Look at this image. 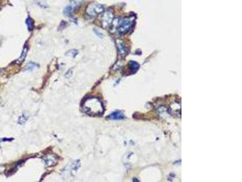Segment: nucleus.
<instances>
[{
    "instance_id": "7ed1b4c3",
    "label": "nucleus",
    "mask_w": 242,
    "mask_h": 182,
    "mask_svg": "<svg viewBox=\"0 0 242 182\" xmlns=\"http://www.w3.org/2000/svg\"><path fill=\"white\" fill-rule=\"evenodd\" d=\"M132 26V22L129 19H122L120 22L118 27V32L121 34L127 33L130 30Z\"/></svg>"
},
{
    "instance_id": "9b49d317",
    "label": "nucleus",
    "mask_w": 242,
    "mask_h": 182,
    "mask_svg": "<svg viewBox=\"0 0 242 182\" xmlns=\"http://www.w3.org/2000/svg\"><path fill=\"white\" fill-rule=\"evenodd\" d=\"M72 7L71 6H67L64 9V14H65V15H68L70 14V13L72 12Z\"/></svg>"
},
{
    "instance_id": "6e6552de",
    "label": "nucleus",
    "mask_w": 242,
    "mask_h": 182,
    "mask_svg": "<svg viewBox=\"0 0 242 182\" xmlns=\"http://www.w3.org/2000/svg\"><path fill=\"white\" fill-rule=\"evenodd\" d=\"M26 24H27V26H28V28L30 31L32 30L33 29V26H34V23H33V20L30 18V17H28V18L26 19Z\"/></svg>"
},
{
    "instance_id": "39448f33",
    "label": "nucleus",
    "mask_w": 242,
    "mask_h": 182,
    "mask_svg": "<svg viewBox=\"0 0 242 182\" xmlns=\"http://www.w3.org/2000/svg\"><path fill=\"white\" fill-rule=\"evenodd\" d=\"M43 160L47 166H55L57 162V160H56L55 156L53 155H52V154L46 155L43 158Z\"/></svg>"
},
{
    "instance_id": "0eeeda50",
    "label": "nucleus",
    "mask_w": 242,
    "mask_h": 182,
    "mask_svg": "<svg viewBox=\"0 0 242 182\" xmlns=\"http://www.w3.org/2000/svg\"><path fill=\"white\" fill-rule=\"evenodd\" d=\"M28 49L27 47H25V48H24L21 57H19L18 60L17 61V63H18V64H20L23 61H24V60H25V58L26 57V55H27V54H28Z\"/></svg>"
},
{
    "instance_id": "f8f14e48",
    "label": "nucleus",
    "mask_w": 242,
    "mask_h": 182,
    "mask_svg": "<svg viewBox=\"0 0 242 182\" xmlns=\"http://www.w3.org/2000/svg\"><path fill=\"white\" fill-rule=\"evenodd\" d=\"M118 46L119 48V50H121L122 53H124L125 52V49H124V45H123V43H118Z\"/></svg>"
},
{
    "instance_id": "ddd939ff",
    "label": "nucleus",
    "mask_w": 242,
    "mask_h": 182,
    "mask_svg": "<svg viewBox=\"0 0 242 182\" xmlns=\"http://www.w3.org/2000/svg\"><path fill=\"white\" fill-rule=\"evenodd\" d=\"M94 32H95V34L98 35V36H99V37H101V38H102L103 37V34L102 33H101V32H99L98 30H96V29H95V30H94Z\"/></svg>"
},
{
    "instance_id": "9d476101",
    "label": "nucleus",
    "mask_w": 242,
    "mask_h": 182,
    "mask_svg": "<svg viewBox=\"0 0 242 182\" xmlns=\"http://www.w3.org/2000/svg\"><path fill=\"white\" fill-rule=\"evenodd\" d=\"M78 53H79V52L77 50L73 49V50H71L68 51V52H67L66 55L67 56H69L71 57L75 58L78 54Z\"/></svg>"
},
{
    "instance_id": "20e7f679",
    "label": "nucleus",
    "mask_w": 242,
    "mask_h": 182,
    "mask_svg": "<svg viewBox=\"0 0 242 182\" xmlns=\"http://www.w3.org/2000/svg\"><path fill=\"white\" fill-rule=\"evenodd\" d=\"M113 19V15L112 11L107 10L104 12L102 17V24L103 28L108 27L111 24Z\"/></svg>"
},
{
    "instance_id": "1a4fd4ad",
    "label": "nucleus",
    "mask_w": 242,
    "mask_h": 182,
    "mask_svg": "<svg viewBox=\"0 0 242 182\" xmlns=\"http://www.w3.org/2000/svg\"><path fill=\"white\" fill-rule=\"evenodd\" d=\"M38 67V65L34 63H28V65L26 66V70H28V71H30V70H33L34 69H35L36 68H37Z\"/></svg>"
},
{
    "instance_id": "f257e3e1",
    "label": "nucleus",
    "mask_w": 242,
    "mask_h": 182,
    "mask_svg": "<svg viewBox=\"0 0 242 182\" xmlns=\"http://www.w3.org/2000/svg\"><path fill=\"white\" fill-rule=\"evenodd\" d=\"M82 109L85 113L92 117L101 116L104 109L101 101L97 97H88L82 104Z\"/></svg>"
},
{
    "instance_id": "f03ea898",
    "label": "nucleus",
    "mask_w": 242,
    "mask_h": 182,
    "mask_svg": "<svg viewBox=\"0 0 242 182\" xmlns=\"http://www.w3.org/2000/svg\"><path fill=\"white\" fill-rule=\"evenodd\" d=\"M103 9V7L101 4L94 2L88 5L86 9V13L90 17H94L101 13Z\"/></svg>"
},
{
    "instance_id": "423d86ee",
    "label": "nucleus",
    "mask_w": 242,
    "mask_h": 182,
    "mask_svg": "<svg viewBox=\"0 0 242 182\" xmlns=\"http://www.w3.org/2000/svg\"><path fill=\"white\" fill-rule=\"evenodd\" d=\"M110 120H122L125 118V115L121 112V111H116L112 113L108 117Z\"/></svg>"
}]
</instances>
